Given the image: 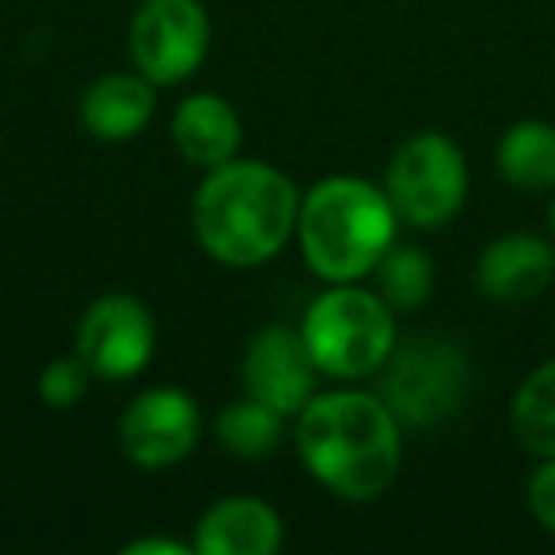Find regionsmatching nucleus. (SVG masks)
I'll return each instance as SVG.
<instances>
[{"label":"nucleus","mask_w":555,"mask_h":555,"mask_svg":"<svg viewBox=\"0 0 555 555\" xmlns=\"http://www.w3.org/2000/svg\"><path fill=\"white\" fill-rule=\"evenodd\" d=\"M286 544V525L278 509L251 494L221 499L194 525L198 555H278Z\"/></svg>","instance_id":"f8f14e48"},{"label":"nucleus","mask_w":555,"mask_h":555,"mask_svg":"<svg viewBox=\"0 0 555 555\" xmlns=\"http://www.w3.org/2000/svg\"><path fill=\"white\" fill-rule=\"evenodd\" d=\"M301 335L320 373L335 380L377 377L392 358L396 343V309L358 282H332L305 312Z\"/></svg>","instance_id":"20e7f679"},{"label":"nucleus","mask_w":555,"mask_h":555,"mask_svg":"<svg viewBox=\"0 0 555 555\" xmlns=\"http://www.w3.org/2000/svg\"><path fill=\"white\" fill-rule=\"evenodd\" d=\"M377 294L396 312H411L434 289V259L415 244H392L377 262Z\"/></svg>","instance_id":"a211bd4d"},{"label":"nucleus","mask_w":555,"mask_h":555,"mask_svg":"<svg viewBox=\"0 0 555 555\" xmlns=\"http://www.w3.org/2000/svg\"><path fill=\"white\" fill-rule=\"evenodd\" d=\"M468 392V358L456 343L426 335L408 347L396 343L380 370L377 396L392 408L403 426H438L464 403Z\"/></svg>","instance_id":"423d86ee"},{"label":"nucleus","mask_w":555,"mask_h":555,"mask_svg":"<svg viewBox=\"0 0 555 555\" xmlns=\"http://www.w3.org/2000/svg\"><path fill=\"white\" fill-rule=\"evenodd\" d=\"M209 54V16L202 0H141L130 24L133 69L156 88L183 85Z\"/></svg>","instance_id":"0eeeda50"},{"label":"nucleus","mask_w":555,"mask_h":555,"mask_svg":"<svg viewBox=\"0 0 555 555\" xmlns=\"http://www.w3.org/2000/svg\"><path fill=\"white\" fill-rule=\"evenodd\" d=\"M547 229H552V240H555V198H552V206H547Z\"/></svg>","instance_id":"4be33fe9"},{"label":"nucleus","mask_w":555,"mask_h":555,"mask_svg":"<svg viewBox=\"0 0 555 555\" xmlns=\"http://www.w3.org/2000/svg\"><path fill=\"white\" fill-rule=\"evenodd\" d=\"M555 278V240L537 232H506L479 251L476 286L487 301L521 305L540 297Z\"/></svg>","instance_id":"9b49d317"},{"label":"nucleus","mask_w":555,"mask_h":555,"mask_svg":"<svg viewBox=\"0 0 555 555\" xmlns=\"http://www.w3.org/2000/svg\"><path fill=\"white\" fill-rule=\"evenodd\" d=\"M385 194L400 221L415 229H441L468 198V160L461 145L438 130L408 138L385 171Z\"/></svg>","instance_id":"39448f33"},{"label":"nucleus","mask_w":555,"mask_h":555,"mask_svg":"<svg viewBox=\"0 0 555 555\" xmlns=\"http://www.w3.org/2000/svg\"><path fill=\"white\" fill-rule=\"evenodd\" d=\"M122 552L126 555H186V552H194V544H183V540H171V537H141V540H130Z\"/></svg>","instance_id":"412c9836"},{"label":"nucleus","mask_w":555,"mask_h":555,"mask_svg":"<svg viewBox=\"0 0 555 555\" xmlns=\"http://www.w3.org/2000/svg\"><path fill=\"white\" fill-rule=\"evenodd\" d=\"M171 141L179 156L191 160L194 168H217V164L236 160L240 141H244V122L240 111L224 95L198 92L186 95L171 115Z\"/></svg>","instance_id":"ddd939ff"},{"label":"nucleus","mask_w":555,"mask_h":555,"mask_svg":"<svg viewBox=\"0 0 555 555\" xmlns=\"http://www.w3.org/2000/svg\"><path fill=\"white\" fill-rule=\"evenodd\" d=\"M282 418L274 408L259 403L255 396L244 400H232L217 415V441H221L224 453L244 456V461H259V456L274 453L278 441H282Z\"/></svg>","instance_id":"f3484780"},{"label":"nucleus","mask_w":555,"mask_h":555,"mask_svg":"<svg viewBox=\"0 0 555 555\" xmlns=\"http://www.w3.org/2000/svg\"><path fill=\"white\" fill-rule=\"evenodd\" d=\"M153 312L130 294H103L77 324V354L100 380H130L153 362Z\"/></svg>","instance_id":"6e6552de"},{"label":"nucleus","mask_w":555,"mask_h":555,"mask_svg":"<svg viewBox=\"0 0 555 555\" xmlns=\"http://www.w3.org/2000/svg\"><path fill=\"white\" fill-rule=\"evenodd\" d=\"M198 403L179 388H149L118 418V446L145 472H164L186 461L198 446Z\"/></svg>","instance_id":"1a4fd4ad"},{"label":"nucleus","mask_w":555,"mask_h":555,"mask_svg":"<svg viewBox=\"0 0 555 555\" xmlns=\"http://www.w3.org/2000/svg\"><path fill=\"white\" fill-rule=\"evenodd\" d=\"M525 502H529V514L537 517L540 529L555 537V456H544L532 468L529 483H525Z\"/></svg>","instance_id":"aec40b11"},{"label":"nucleus","mask_w":555,"mask_h":555,"mask_svg":"<svg viewBox=\"0 0 555 555\" xmlns=\"http://www.w3.org/2000/svg\"><path fill=\"white\" fill-rule=\"evenodd\" d=\"M88 380H92V370L85 365V358L73 354V358H54V362L42 365L39 373V396L47 408L54 411H69L85 400L88 392Z\"/></svg>","instance_id":"6ab92c4d"},{"label":"nucleus","mask_w":555,"mask_h":555,"mask_svg":"<svg viewBox=\"0 0 555 555\" xmlns=\"http://www.w3.org/2000/svg\"><path fill=\"white\" fill-rule=\"evenodd\" d=\"M499 176L517 191H552L555 186V126L544 118H521L499 138L494 149Z\"/></svg>","instance_id":"2eb2a0df"},{"label":"nucleus","mask_w":555,"mask_h":555,"mask_svg":"<svg viewBox=\"0 0 555 555\" xmlns=\"http://www.w3.org/2000/svg\"><path fill=\"white\" fill-rule=\"evenodd\" d=\"M396 221L400 214L388 202L385 186L358 176H327L305 191L297 240L309 270L327 286L362 282L396 244Z\"/></svg>","instance_id":"7ed1b4c3"},{"label":"nucleus","mask_w":555,"mask_h":555,"mask_svg":"<svg viewBox=\"0 0 555 555\" xmlns=\"http://www.w3.org/2000/svg\"><path fill=\"white\" fill-rule=\"evenodd\" d=\"M301 191L262 160H229L206 171L194 194V236L224 267H262L297 236Z\"/></svg>","instance_id":"f03ea898"},{"label":"nucleus","mask_w":555,"mask_h":555,"mask_svg":"<svg viewBox=\"0 0 555 555\" xmlns=\"http://www.w3.org/2000/svg\"><path fill=\"white\" fill-rule=\"evenodd\" d=\"M244 392L259 403L274 408L278 415H301L305 403L317 396V362L309 354V343L301 332L282 324H270L251 335L244 350Z\"/></svg>","instance_id":"9d476101"},{"label":"nucleus","mask_w":555,"mask_h":555,"mask_svg":"<svg viewBox=\"0 0 555 555\" xmlns=\"http://www.w3.org/2000/svg\"><path fill=\"white\" fill-rule=\"evenodd\" d=\"M297 449L327 491L347 502H373L400 476L403 423L377 392L339 388L301 408Z\"/></svg>","instance_id":"f257e3e1"},{"label":"nucleus","mask_w":555,"mask_h":555,"mask_svg":"<svg viewBox=\"0 0 555 555\" xmlns=\"http://www.w3.org/2000/svg\"><path fill=\"white\" fill-rule=\"evenodd\" d=\"M509 430L532 456H555V358L540 362L509 400Z\"/></svg>","instance_id":"dca6fc26"},{"label":"nucleus","mask_w":555,"mask_h":555,"mask_svg":"<svg viewBox=\"0 0 555 555\" xmlns=\"http://www.w3.org/2000/svg\"><path fill=\"white\" fill-rule=\"evenodd\" d=\"M153 80L141 73H107L80 95V126L100 141H130L156 111Z\"/></svg>","instance_id":"4468645a"}]
</instances>
